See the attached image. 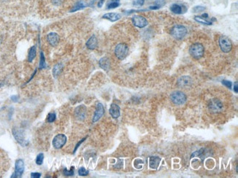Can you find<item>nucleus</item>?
Segmentation results:
<instances>
[{"label": "nucleus", "mask_w": 238, "mask_h": 178, "mask_svg": "<svg viewBox=\"0 0 238 178\" xmlns=\"http://www.w3.org/2000/svg\"><path fill=\"white\" fill-rule=\"evenodd\" d=\"M189 53L194 58L199 59L204 55V48L201 43H194L190 47Z\"/></svg>", "instance_id": "1"}, {"label": "nucleus", "mask_w": 238, "mask_h": 178, "mask_svg": "<svg viewBox=\"0 0 238 178\" xmlns=\"http://www.w3.org/2000/svg\"><path fill=\"white\" fill-rule=\"evenodd\" d=\"M187 30L186 27L182 25H176V26H173L171 29L170 34L173 37H174L177 39H182L187 34Z\"/></svg>", "instance_id": "2"}, {"label": "nucleus", "mask_w": 238, "mask_h": 178, "mask_svg": "<svg viewBox=\"0 0 238 178\" xmlns=\"http://www.w3.org/2000/svg\"><path fill=\"white\" fill-rule=\"evenodd\" d=\"M128 52H129V48L125 43L118 44L114 50L115 55L119 60L125 59L128 55Z\"/></svg>", "instance_id": "3"}, {"label": "nucleus", "mask_w": 238, "mask_h": 178, "mask_svg": "<svg viewBox=\"0 0 238 178\" xmlns=\"http://www.w3.org/2000/svg\"><path fill=\"white\" fill-rule=\"evenodd\" d=\"M170 99L172 102L176 105H182L185 103L187 100V96L183 92L177 90V91L172 93L170 96Z\"/></svg>", "instance_id": "4"}, {"label": "nucleus", "mask_w": 238, "mask_h": 178, "mask_svg": "<svg viewBox=\"0 0 238 178\" xmlns=\"http://www.w3.org/2000/svg\"><path fill=\"white\" fill-rule=\"evenodd\" d=\"M218 43L220 50H221L223 53H229L232 50V41H231L230 39H229V37H227L226 36H224V35L220 36L218 39Z\"/></svg>", "instance_id": "5"}, {"label": "nucleus", "mask_w": 238, "mask_h": 178, "mask_svg": "<svg viewBox=\"0 0 238 178\" xmlns=\"http://www.w3.org/2000/svg\"><path fill=\"white\" fill-rule=\"evenodd\" d=\"M24 169H25V165H24V160L22 159H18V160H16L15 163V172L11 176V177H21V176H22L23 173L24 172Z\"/></svg>", "instance_id": "6"}, {"label": "nucleus", "mask_w": 238, "mask_h": 178, "mask_svg": "<svg viewBox=\"0 0 238 178\" xmlns=\"http://www.w3.org/2000/svg\"><path fill=\"white\" fill-rule=\"evenodd\" d=\"M67 137L65 134H59L54 138L52 144L54 148L60 149L66 144Z\"/></svg>", "instance_id": "7"}, {"label": "nucleus", "mask_w": 238, "mask_h": 178, "mask_svg": "<svg viewBox=\"0 0 238 178\" xmlns=\"http://www.w3.org/2000/svg\"><path fill=\"white\" fill-rule=\"evenodd\" d=\"M13 134L14 137H15V139H16V141L18 142L22 146L27 145V142L25 140L24 134L21 130L14 128L13 129Z\"/></svg>", "instance_id": "8"}, {"label": "nucleus", "mask_w": 238, "mask_h": 178, "mask_svg": "<svg viewBox=\"0 0 238 178\" xmlns=\"http://www.w3.org/2000/svg\"><path fill=\"white\" fill-rule=\"evenodd\" d=\"M208 107L209 109L212 112H217L221 110L222 108H223V104L221 103V102L219 99H213L209 102Z\"/></svg>", "instance_id": "9"}, {"label": "nucleus", "mask_w": 238, "mask_h": 178, "mask_svg": "<svg viewBox=\"0 0 238 178\" xmlns=\"http://www.w3.org/2000/svg\"><path fill=\"white\" fill-rule=\"evenodd\" d=\"M132 22L133 23V25L136 27L140 28H144L148 24V22H147V19L141 15H135L132 18Z\"/></svg>", "instance_id": "10"}, {"label": "nucleus", "mask_w": 238, "mask_h": 178, "mask_svg": "<svg viewBox=\"0 0 238 178\" xmlns=\"http://www.w3.org/2000/svg\"><path fill=\"white\" fill-rule=\"evenodd\" d=\"M104 107L101 103H97L96 105V109L95 111L94 116H93V122L95 123L100 119L104 115Z\"/></svg>", "instance_id": "11"}, {"label": "nucleus", "mask_w": 238, "mask_h": 178, "mask_svg": "<svg viewBox=\"0 0 238 178\" xmlns=\"http://www.w3.org/2000/svg\"><path fill=\"white\" fill-rule=\"evenodd\" d=\"M47 41L52 46H56L59 42V35L55 32H51L47 35Z\"/></svg>", "instance_id": "12"}, {"label": "nucleus", "mask_w": 238, "mask_h": 178, "mask_svg": "<svg viewBox=\"0 0 238 178\" xmlns=\"http://www.w3.org/2000/svg\"><path fill=\"white\" fill-rule=\"evenodd\" d=\"M192 79L189 76H182L178 79L177 84L180 87H188L192 84Z\"/></svg>", "instance_id": "13"}, {"label": "nucleus", "mask_w": 238, "mask_h": 178, "mask_svg": "<svg viewBox=\"0 0 238 178\" xmlns=\"http://www.w3.org/2000/svg\"><path fill=\"white\" fill-rule=\"evenodd\" d=\"M109 113L112 115V118L117 119L120 116V108L117 104H112L110 109H109Z\"/></svg>", "instance_id": "14"}, {"label": "nucleus", "mask_w": 238, "mask_h": 178, "mask_svg": "<svg viewBox=\"0 0 238 178\" xmlns=\"http://www.w3.org/2000/svg\"><path fill=\"white\" fill-rule=\"evenodd\" d=\"M208 14L207 13H204V14L201 15V16L197 15L194 17V20L196 22L200 23H202V24H206V25H212L213 24V22L211 20H208Z\"/></svg>", "instance_id": "15"}, {"label": "nucleus", "mask_w": 238, "mask_h": 178, "mask_svg": "<svg viewBox=\"0 0 238 178\" xmlns=\"http://www.w3.org/2000/svg\"><path fill=\"white\" fill-rule=\"evenodd\" d=\"M86 110H87V109L84 105H81V106L78 107L75 110L76 117L78 120H81V121L84 120L86 116Z\"/></svg>", "instance_id": "16"}, {"label": "nucleus", "mask_w": 238, "mask_h": 178, "mask_svg": "<svg viewBox=\"0 0 238 178\" xmlns=\"http://www.w3.org/2000/svg\"><path fill=\"white\" fill-rule=\"evenodd\" d=\"M102 18L104 19H107L112 22H115L121 18V14L117 13H109L103 15Z\"/></svg>", "instance_id": "17"}, {"label": "nucleus", "mask_w": 238, "mask_h": 178, "mask_svg": "<svg viewBox=\"0 0 238 178\" xmlns=\"http://www.w3.org/2000/svg\"><path fill=\"white\" fill-rule=\"evenodd\" d=\"M87 48L90 50H94L97 47V39L95 35H93L90 39L87 40L86 43Z\"/></svg>", "instance_id": "18"}, {"label": "nucleus", "mask_w": 238, "mask_h": 178, "mask_svg": "<svg viewBox=\"0 0 238 178\" xmlns=\"http://www.w3.org/2000/svg\"><path fill=\"white\" fill-rule=\"evenodd\" d=\"M99 65H100V68L106 71L110 69V61L107 57H103V58H100V60L99 61Z\"/></svg>", "instance_id": "19"}, {"label": "nucleus", "mask_w": 238, "mask_h": 178, "mask_svg": "<svg viewBox=\"0 0 238 178\" xmlns=\"http://www.w3.org/2000/svg\"><path fill=\"white\" fill-rule=\"evenodd\" d=\"M183 8H185L184 6L179 5L178 4H173L170 7L171 11L173 13H175V14H182V13H185V11H186L185 10H183Z\"/></svg>", "instance_id": "20"}, {"label": "nucleus", "mask_w": 238, "mask_h": 178, "mask_svg": "<svg viewBox=\"0 0 238 178\" xmlns=\"http://www.w3.org/2000/svg\"><path fill=\"white\" fill-rule=\"evenodd\" d=\"M160 162V158L157 156H152L150 158V167L153 169H157Z\"/></svg>", "instance_id": "21"}, {"label": "nucleus", "mask_w": 238, "mask_h": 178, "mask_svg": "<svg viewBox=\"0 0 238 178\" xmlns=\"http://www.w3.org/2000/svg\"><path fill=\"white\" fill-rule=\"evenodd\" d=\"M86 7H87V4H86L82 0H80V1H77V2L76 3L75 5L72 7V9L70 10V12H71V13H74V12H76L78 11V10H82V9L85 8Z\"/></svg>", "instance_id": "22"}, {"label": "nucleus", "mask_w": 238, "mask_h": 178, "mask_svg": "<svg viewBox=\"0 0 238 178\" xmlns=\"http://www.w3.org/2000/svg\"><path fill=\"white\" fill-rule=\"evenodd\" d=\"M36 55H37V50H36V47L34 45V46L31 47V48L29 50L28 58H27L29 62H32L33 60L35 58Z\"/></svg>", "instance_id": "23"}, {"label": "nucleus", "mask_w": 238, "mask_h": 178, "mask_svg": "<svg viewBox=\"0 0 238 178\" xmlns=\"http://www.w3.org/2000/svg\"><path fill=\"white\" fill-rule=\"evenodd\" d=\"M62 68H63V65L62 64H57L55 65L53 68V75L54 77H57L62 72Z\"/></svg>", "instance_id": "24"}, {"label": "nucleus", "mask_w": 238, "mask_h": 178, "mask_svg": "<svg viewBox=\"0 0 238 178\" xmlns=\"http://www.w3.org/2000/svg\"><path fill=\"white\" fill-rule=\"evenodd\" d=\"M46 67V58H45V55L43 53L40 52V62H39V69H43Z\"/></svg>", "instance_id": "25"}, {"label": "nucleus", "mask_w": 238, "mask_h": 178, "mask_svg": "<svg viewBox=\"0 0 238 178\" xmlns=\"http://www.w3.org/2000/svg\"><path fill=\"white\" fill-rule=\"evenodd\" d=\"M119 5H120V4L117 1H110L107 4V9H114L119 7Z\"/></svg>", "instance_id": "26"}, {"label": "nucleus", "mask_w": 238, "mask_h": 178, "mask_svg": "<svg viewBox=\"0 0 238 178\" xmlns=\"http://www.w3.org/2000/svg\"><path fill=\"white\" fill-rule=\"evenodd\" d=\"M43 159H44V155L43 153H40L37 155V158H36V163L37 165H42L43 162Z\"/></svg>", "instance_id": "27"}, {"label": "nucleus", "mask_w": 238, "mask_h": 178, "mask_svg": "<svg viewBox=\"0 0 238 178\" xmlns=\"http://www.w3.org/2000/svg\"><path fill=\"white\" fill-rule=\"evenodd\" d=\"M56 120V114L54 112H51L49 114L47 117V121L49 123H53Z\"/></svg>", "instance_id": "28"}, {"label": "nucleus", "mask_w": 238, "mask_h": 178, "mask_svg": "<svg viewBox=\"0 0 238 178\" xmlns=\"http://www.w3.org/2000/svg\"><path fill=\"white\" fill-rule=\"evenodd\" d=\"M78 173L80 176H87V175H88V174H89V171L87 170L85 168L81 167L78 169Z\"/></svg>", "instance_id": "29"}, {"label": "nucleus", "mask_w": 238, "mask_h": 178, "mask_svg": "<svg viewBox=\"0 0 238 178\" xmlns=\"http://www.w3.org/2000/svg\"><path fill=\"white\" fill-rule=\"evenodd\" d=\"M74 168L73 167H71V170H68L67 169H65L63 171V173L65 175V176H73V175H74Z\"/></svg>", "instance_id": "30"}, {"label": "nucleus", "mask_w": 238, "mask_h": 178, "mask_svg": "<svg viewBox=\"0 0 238 178\" xmlns=\"http://www.w3.org/2000/svg\"><path fill=\"white\" fill-rule=\"evenodd\" d=\"M206 10L205 7H203V6H196L193 8V11L194 13H199V12H203Z\"/></svg>", "instance_id": "31"}, {"label": "nucleus", "mask_w": 238, "mask_h": 178, "mask_svg": "<svg viewBox=\"0 0 238 178\" xmlns=\"http://www.w3.org/2000/svg\"><path fill=\"white\" fill-rule=\"evenodd\" d=\"M144 4V0H134L133 4L135 6H142Z\"/></svg>", "instance_id": "32"}, {"label": "nucleus", "mask_w": 238, "mask_h": 178, "mask_svg": "<svg viewBox=\"0 0 238 178\" xmlns=\"http://www.w3.org/2000/svg\"><path fill=\"white\" fill-rule=\"evenodd\" d=\"M165 4H166V1H165L164 0H156L155 2V4L157 6H158L160 8L162 7V6L164 5Z\"/></svg>", "instance_id": "33"}, {"label": "nucleus", "mask_w": 238, "mask_h": 178, "mask_svg": "<svg viewBox=\"0 0 238 178\" xmlns=\"http://www.w3.org/2000/svg\"><path fill=\"white\" fill-rule=\"evenodd\" d=\"M222 83H223V85H224L226 87L229 88H232V82L229 81V80H223V81H222Z\"/></svg>", "instance_id": "34"}, {"label": "nucleus", "mask_w": 238, "mask_h": 178, "mask_svg": "<svg viewBox=\"0 0 238 178\" xmlns=\"http://www.w3.org/2000/svg\"><path fill=\"white\" fill-rule=\"evenodd\" d=\"M41 176V174L38 173V172H34V173L31 174V177L33 178H39Z\"/></svg>", "instance_id": "35"}, {"label": "nucleus", "mask_w": 238, "mask_h": 178, "mask_svg": "<svg viewBox=\"0 0 238 178\" xmlns=\"http://www.w3.org/2000/svg\"><path fill=\"white\" fill-rule=\"evenodd\" d=\"M85 139H86V138H84V139H81V141L79 142H78V144H77L76 145L75 149H74V150H73V153H76V150H77V149H78V147H79V145H80V144H81V143H82L83 142H84V140H85Z\"/></svg>", "instance_id": "36"}, {"label": "nucleus", "mask_w": 238, "mask_h": 178, "mask_svg": "<svg viewBox=\"0 0 238 178\" xmlns=\"http://www.w3.org/2000/svg\"><path fill=\"white\" fill-rule=\"evenodd\" d=\"M18 99H19V98H18V96H17V95H14V96H11V100L14 102H18Z\"/></svg>", "instance_id": "37"}, {"label": "nucleus", "mask_w": 238, "mask_h": 178, "mask_svg": "<svg viewBox=\"0 0 238 178\" xmlns=\"http://www.w3.org/2000/svg\"><path fill=\"white\" fill-rule=\"evenodd\" d=\"M238 83L237 82H235L234 85V90L235 93H238Z\"/></svg>", "instance_id": "38"}, {"label": "nucleus", "mask_w": 238, "mask_h": 178, "mask_svg": "<svg viewBox=\"0 0 238 178\" xmlns=\"http://www.w3.org/2000/svg\"><path fill=\"white\" fill-rule=\"evenodd\" d=\"M104 2H105V0H100V1H98V3H97V7H102V6L103 5Z\"/></svg>", "instance_id": "39"}, {"label": "nucleus", "mask_w": 238, "mask_h": 178, "mask_svg": "<svg viewBox=\"0 0 238 178\" xmlns=\"http://www.w3.org/2000/svg\"><path fill=\"white\" fill-rule=\"evenodd\" d=\"M52 2L54 4H59L62 2V0H52Z\"/></svg>", "instance_id": "40"}, {"label": "nucleus", "mask_w": 238, "mask_h": 178, "mask_svg": "<svg viewBox=\"0 0 238 178\" xmlns=\"http://www.w3.org/2000/svg\"><path fill=\"white\" fill-rule=\"evenodd\" d=\"M159 8H160V7L157 5H154V6H151V7H150V10H158Z\"/></svg>", "instance_id": "41"}, {"label": "nucleus", "mask_w": 238, "mask_h": 178, "mask_svg": "<svg viewBox=\"0 0 238 178\" xmlns=\"http://www.w3.org/2000/svg\"><path fill=\"white\" fill-rule=\"evenodd\" d=\"M110 1H117V2H119V0H111Z\"/></svg>", "instance_id": "42"}]
</instances>
